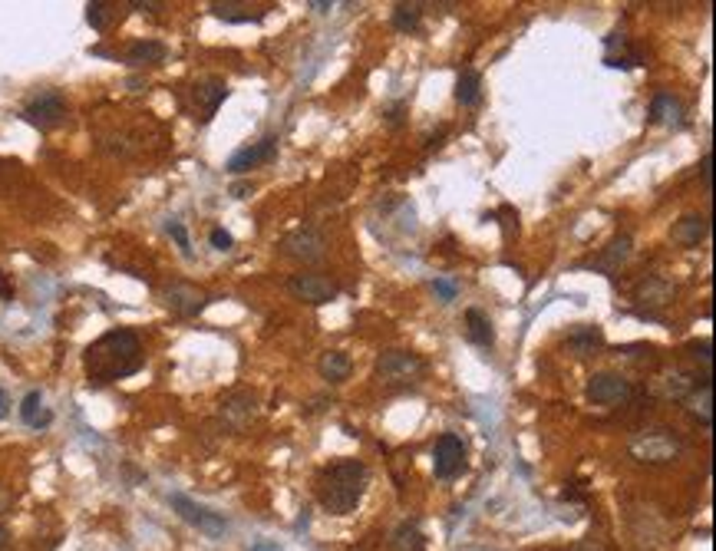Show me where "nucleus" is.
I'll return each instance as SVG.
<instances>
[{"label":"nucleus","mask_w":716,"mask_h":551,"mask_svg":"<svg viewBox=\"0 0 716 551\" xmlns=\"http://www.w3.org/2000/svg\"><path fill=\"white\" fill-rule=\"evenodd\" d=\"M142 367H146V353H142V340L132 330H109L99 340H93L83 353V370H87L93 387L126 379Z\"/></svg>","instance_id":"nucleus-1"},{"label":"nucleus","mask_w":716,"mask_h":551,"mask_svg":"<svg viewBox=\"0 0 716 551\" xmlns=\"http://www.w3.org/2000/svg\"><path fill=\"white\" fill-rule=\"evenodd\" d=\"M710 165H713V155H703V185H707V192L713 189V169H710Z\"/></svg>","instance_id":"nucleus-37"},{"label":"nucleus","mask_w":716,"mask_h":551,"mask_svg":"<svg viewBox=\"0 0 716 551\" xmlns=\"http://www.w3.org/2000/svg\"><path fill=\"white\" fill-rule=\"evenodd\" d=\"M311 10H317V14H330V4H324V0H311Z\"/></svg>","instance_id":"nucleus-39"},{"label":"nucleus","mask_w":716,"mask_h":551,"mask_svg":"<svg viewBox=\"0 0 716 551\" xmlns=\"http://www.w3.org/2000/svg\"><path fill=\"white\" fill-rule=\"evenodd\" d=\"M423 24V4H397L393 7V30L397 34H416Z\"/></svg>","instance_id":"nucleus-27"},{"label":"nucleus","mask_w":716,"mask_h":551,"mask_svg":"<svg viewBox=\"0 0 716 551\" xmlns=\"http://www.w3.org/2000/svg\"><path fill=\"white\" fill-rule=\"evenodd\" d=\"M281 255L301 261V265H317L327 255V238L311 224H301V228H294L281 238Z\"/></svg>","instance_id":"nucleus-4"},{"label":"nucleus","mask_w":716,"mask_h":551,"mask_svg":"<svg viewBox=\"0 0 716 551\" xmlns=\"http://www.w3.org/2000/svg\"><path fill=\"white\" fill-rule=\"evenodd\" d=\"M565 347H568L575 357H591V353H597L601 347H605V330L601 327H578L575 334H568Z\"/></svg>","instance_id":"nucleus-21"},{"label":"nucleus","mask_w":716,"mask_h":551,"mask_svg":"<svg viewBox=\"0 0 716 551\" xmlns=\"http://www.w3.org/2000/svg\"><path fill=\"white\" fill-rule=\"evenodd\" d=\"M169 505L175 508V515H179L182 522H189L192 528H199V532L208 535V538H224V535H228V518L212 512V508L199 505V502H192L189 495H182V492L169 495Z\"/></svg>","instance_id":"nucleus-3"},{"label":"nucleus","mask_w":716,"mask_h":551,"mask_svg":"<svg viewBox=\"0 0 716 551\" xmlns=\"http://www.w3.org/2000/svg\"><path fill=\"white\" fill-rule=\"evenodd\" d=\"M605 47H607L605 63L611 69H630V67H638V63H640L638 53H628V36H624V34H611L605 40Z\"/></svg>","instance_id":"nucleus-25"},{"label":"nucleus","mask_w":716,"mask_h":551,"mask_svg":"<svg viewBox=\"0 0 716 551\" xmlns=\"http://www.w3.org/2000/svg\"><path fill=\"white\" fill-rule=\"evenodd\" d=\"M585 393H587V400L597 403V406H621L630 400V383L621 377V373L605 370V373H595V377L587 379Z\"/></svg>","instance_id":"nucleus-10"},{"label":"nucleus","mask_w":716,"mask_h":551,"mask_svg":"<svg viewBox=\"0 0 716 551\" xmlns=\"http://www.w3.org/2000/svg\"><path fill=\"white\" fill-rule=\"evenodd\" d=\"M254 416V397L251 393H232V397L222 403V420L228 422V426H234V430H242V426H248V420Z\"/></svg>","instance_id":"nucleus-17"},{"label":"nucleus","mask_w":716,"mask_h":551,"mask_svg":"<svg viewBox=\"0 0 716 551\" xmlns=\"http://www.w3.org/2000/svg\"><path fill=\"white\" fill-rule=\"evenodd\" d=\"M367 492V465L360 459H340L320 475L317 499L330 515H350Z\"/></svg>","instance_id":"nucleus-2"},{"label":"nucleus","mask_w":716,"mask_h":551,"mask_svg":"<svg viewBox=\"0 0 716 551\" xmlns=\"http://www.w3.org/2000/svg\"><path fill=\"white\" fill-rule=\"evenodd\" d=\"M630 452H634L640 463H670V459L680 456V440H673L667 430H654L630 442Z\"/></svg>","instance_id":"nucleus-9"},{"label":"nucleus","mask_w":716,"mask_h":551,"mask_svg":"<svg viewBox=\"0 0 716 551\" xmlns=\"http://www.w3.org/2000/svg\"><path fill=\"white\" fill-rule=\"evenodd\" d=\"M389 551H426V538L416 522H403L389 535Z\"/></svg>","instance_id":"nucleus-26"},{"label":"nucleus","mask_w":716,"mask_h":551,"mask_svg":"<svg viewBox=\"0 0 716 551\" xmlns=\"http://www.w3.org/2000/svg\"><path fill=\"white\" fill-rule=\"evenodd\" d=\"M248 551H285L277 542H268V538H258V542H251Z\"/></svg>","instance_id":"nucleus-36"},{"label":"nucleus","mask_w":716,"mask_h":551,"mask_svg":"<svg viewBox=\"0 0 716 551\" xmlns=\"http://www.w3.org/2000/svg\"><path fill=\"white\" fill-rule=\"evenodd\" d=\"M165 44H159V40H136V44L126 50V57L122 60L130 63V67H156V63L165 60Z\"/></svg>","instance_id":"nucleus-20"},{"label":"nucleus","mask_w":716,"mask_h":551,"mask_svg":"<svg viewBox=\"0 0 716 551\" xmlns=\"http://www.w3.org/2000/svg\"><path fill=\"white\" fill-rule=\"evenodd\" d=\"M10 416V397H7V390L0 387V420H7Z\"/></svg>","instance_id":"nucleus-38"},{"label":"nucleus","mask_w":716,"mask_h":551,"mask_svg":"<svg viewBox=\"0 0 716 551\" xmlns=\"http://www.w3.org/2000/svg\"><path fill=\"white\" fill-rule=\"evenodd\" d=\"M208 10L224 24H261L265 10H254L251 4H238V0H212Z\"/></svg>","instance_id":"nucleus-14"},{"label":"nucleus","mask_w":716,"mask_h":551,"mask_svg":"<svg viewBox=\"0 0 716 551\" xmlns=\"http://www.w3.org/2000/svg\"><path fill=\"white\" fill-rule=\"evenodd\" d=\"M423 373L426 360L410 350H383L377 357V377L387 379V383H410V379L423 377Z\"/></svg>","instance_id":"nucleus-6"},{"label":"nucleus","mask_w":716,"mask_h":551,"mask_svg":"<svg viewBox=\"0 0 716 551\" xmlns=\"http://www.w3.org/2000/svg\"><path fill=\"white\" fill-rule=\"evenodd\" d=\"M224 99H228V83H224V79L208 77V79H202V83H195V89H192V103H195V112H199L195 120L208 122Z\"/></svg>","instance_id":"nucleus-13"},{"label":"nucleus","mask_w":716,"mask_h":551,"mask_svg":"<svg viewBox=\"0 0 716 551\" xmlns=\"http://www.w3.org/2000/svg\"><path fill=\"white\" fill-rule=\"evenodd\" d=\"M275 155H277V139L268 136V139H261V142H251V146L238 149V152L228 159L224 169L232 175H244V172H251V169H258V165L271 162Z\"/></svg>","instance_id":"nucleus-12"},{"label":"nucleus","mask_w":716,"mask_h":551,"mask_svg":"<svg viewBox=\"0 0 716 551\" xmlns=\"http://www.w3.org/2000/svg\"><path fill=\"white\" fill-rule=\"evenodd\" d=\"M20 420L30 426V430H47L50 426V410H44V393L40 390H30L24 397V403H20Z\"/></svg>","instance_id":"nucleus-23"},{"label":"nucleus","mask_w":716,"mask_h":551,"mask_svg":"<svg viewBox=\"0 0 716 551\" xmlns=\"http://www.w3.org/2000/svg\"><path fill=\"white\" fill-rule=\"evenodd\" d=\"M112 4H103V0H93V4H87V20H89V26L93 30H109V20H112Z\"/></svg>","instance_id":"nucleus-30"},{"label":"nucleus","mask_w":716,"mask_h":551,"mask_svg":"<svg viewBox=\"0 0 716 551\" xmlns=\"http://www.w3.org/2000/svg\"><path fill=\"white\" fill-rule=\"evenodd\" d=\"M650 122L657 126H683V106L670 93H657L650 99Z\"/></svg>","instance_id":"nucleus-18"},{"label":"nucleus","mask_w":716,"mask_h":551,"mask_svg":"<svg viewBox=\"0 0 716 551\" xmlns=\"http://www.w3.org/2000/svg\"><path fill=\"white\" fill-rule=\"evenodd\" d=\"M7 542H10V535H7V528H4V525H0V551H4V548H7Z\"/></svg>","instance_id":"nucleus-41"},{"label":"nucleus","mask_w":716,"mask_h":551,"mask_svg":"<svg viewBox=\"0 0 716 551\" xmlns=\"http://www.w3.org/2000/svg\"><path fill=\"white\" fill-rule=\"evenodd\" d=\"M456 103L472 109V106L483 103V77L479 69H462L456 79Z\"/></svg>","instance_id":"nucleus-24"},{"label":"nucleus","mask_w":716,"mask_h":551,"mask_svg":"<svg viewBox=\"0 0 716 551\" xmlns=\"http://www.w3.org/2000/svg\"><path fill=\"white\" fill-rule=\"evenodd\" d=\"M162 301L165 307L172 310V314H179V317H195V314H202V310L208 307V297L202 287L189 285V281H172V285L162 291Z\"/></svg>","instance_id":"nucleus-11"},{"label":"nucleus","mask_w":716,"mask_h":551,"mask_svg":"<svg viewBox=\"0 0 716 551\" xmlns=\"http://www.w3.org/2000/svg\"><path fill=\"white\" fill-rule=\"evenodd\" d=\"M208 242H212V248L215 251H228L234 244V238L224 228H212V234H208Z\"/></svg>","instance_id":"nucleus-33"},{"label":"nucleus","mask_w":716,"mask_h":551,"mask_svg":"<svg viewBox=\"0 0 716 551\" xmlns=\"http://www.w3.org/2000/svg\"><path fill=\"white\" fill-rule=\"evenodd\" d=\"M287 291H291L297 301L320 307V304L337 301L340 287H337V281H330L327 275H317V271H301V275L287 277Z\"/></svg>","instance_id":"nucleus-5"},{"label":"nucleus","mask_w":716,"mask_h":551,"mask_svg":"<svg viewBox=\"0 0 716 551\" xmlns=\"http://www.w3.org/2000/svg\"><path fill=\"white\" fill-rule=\"evenodd\" d=\"M710 222L703 215H683L680 222L673 224V242L683 244V248H697L700 242H707Z\"/></svg>","instance_id":"nucleus-16"},{"label":"nucleus","mask_w":716,"mask_h":551,"mask_svg":"<svg viewBox=\"0 0 716 551\" xmlns=\"http://www.w3.org/2000/svg\"><path fill=\"white\" fill-rule=\"evenodd\" d=\"M630 251H634L630 234H617V238H614V242L607 244L595 261H591V267H595V271H605V275H614V271L630 258Z\"/></svg>","instance_id":"nucleus-15"},{"label":"nucleus","mask_w":716,"mask_h":551,"mask_svg":"<svg viewBox=\"0 0 716 551\" xmlns=\"http://www.w3.org/2000/svg\"><path fill=\"white\" fill-rule=\"evenodd\" d=\"M165 232H169V238H175V244L182 248V255H185V258H192V238H189V232H185V224L172 218V222L165 224Z\"/></svg>","instance_id":"nucleus-31"},{"label":"nucleus","mask_w":716,"mask_h":551,"mask_svg":"<svg viewBox=\"0 0 716 551\" xmlns=\"http://www.w3.org/2000/svg\"><path fill=\"white\" fill-rule=\"evenodd\" d=\"M320 377L327 379V383H344L347 377H350V370H354V363H350V357H347L344 350H327L324 357H320L317 363Z\"/></svg>","instance_id":"nucleus-22"},{"label":"nucleus","mask_w":716,"mask_h":551,"mask_svg":"<svg viewBox=\"0 0 716 551\" xmlns=\"http://www.w3.org/2000/svg\"><path fill=\"white\" fill-rule=\"evenodd\" d=\"M466 340H469V344H475V347H485V350L495 344L493 320L485 317L483 310H475V307L466 310Z\"/></svg>","instance_id":"nucleus-19"},{"label":"nucleus","mask_w":716,"mask_h":551,"mask_svg":"<svg viewBox=\"0 0 716 551\" xmlns=\"http://www.w3.org/2000/svg\"><path fill=\"white\" fill-rule=\"evenodd\" d=\"M673 297V287L667 285V281H660V277H650V281H644L638 291V301L640 304H667Z\"/></svg>","instance_id":"nucleus-29"},{"label":"nucleus","mask_w":716,"mask_h":551,"mask_svg":"<svg viewBox=\"0 0 716 551\" xmlns=\"http://www.w3.org/2000/svg\"><path fill=\"white\" fill-rule=\"evenodd\" d=\"M690 350H693V360H700L703 367H707V373H710V363H713V347H710V340H703V344H690Z\"/></svg>","instance_id":"nucleus-34"},{"label":"nucleus","mask_w":716,"mask_h":551,"mask_svg":"<svg viewBox=\"0 0 716 551\" xmlns=\"http://www.w3.org/2000/svg\"><path fill=\"white\" fill-rule=\"evenodd\" d=\"M130 7L142 10V14H156V10H162V4H156V0H132Z\"/></svg>","instance_id":"nucleus-35"},{"label":"nucleus","mask_w":716,"mask_h":551,"mask_svg":"<svg viewBox=\"0 0 716 551\" xmlns=\"http://www.w3.org/2000/svg\"><path fill=\"white\" fill-rule=\"evenodd\" d=\"M690 413L697 422H703V426H713V383H703V393H693L690 400Z\"/></svg>","instance_id":"nucleus-28"},{"label":"nucleus","mask_w":716,"mask_h":551,"mask_svg":"<svg viewBox=\"0 0 716 551\" xmlns=\"http://www.w3.org/2000/svg\"><path fill=\"white\" fill-rule=\"evenodd\" d=\"M24 120L34 126V130H57L63 120H67V99H63L57 89H47V93L34 96L30 103L24 106Z\"/></svg>","instance_id":"nucleus-7"},{"label":"nucleus","mask_w":716,"mask_h":551,"mask_svg":"<svg viewBox=\"0 0 716 551\" xmlns=\"http://www.w3.org/2000/svg\"><path fill=\"white\" fill-rule=\"evenodd\" d=\"M466 469V442L456 432H442L432 446V473L436 479H456Z\"/></svg>","instance_id":"nucleus-8"},{"label":"nucleus","mask_w":716,"mask_h":551,"mask_svg":"<svg viewBox=\"0 0 716 551\" xmlns=\"http://www.w3.org/2000/svg\"><path fill=\"white\" fill-rule=\"evenodd\" d=\"M248 192H251L248 185H234L232 195H234V199H248Z\"/></svg>","instance_id":"nucleus-40"},{"label":"nucleus","mask_w":716,"mask_h":551,"mask_svg":"<svg viewBox=\"0 0 716 551\" xmlns=\"http://www.w3.org/2000/svg\"><path fill=\"white\" fill-rule=\"evenodd\" d=\"M432 291H436V297H440L442 304H449V301H456L459 287L452 285V281H446V277H436V281H432Z\"/></svg>","instance_id":"nucleus-32"}]
</instances>
